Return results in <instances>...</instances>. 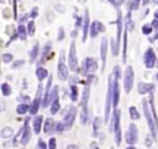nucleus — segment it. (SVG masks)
Returning <instances> with one entry per match:
<instances>
[{"instance_id":"6ab92c4d","label":"nucleus","mask_w":158,"mask_h":149,"mask_svg":"<svg viewBox=\"0 0 158 149\" xmlns=\"http://www.w3.org/2000/svg\"><path fill=\"white\" fill-rule=\"evenodd\" d=\"M100 55H101V62H103V69L105 68V62H106V53H108V40L103 38L101 40V47H100Z\"/></svg>"},{"instance_id":"7c9ffc66","label":"nucleus","mask_w":158,"mask_h":149,"mask_svg":"<svg viewBox=\"0 0 158 149\" xmlns=\"http://www.w3.org/2000/svg\"><path fill=\"white\" fill-rule=\"evenodd\" d=\"M37 55H38V45L36 43V45L33 46V48L31 49V52H30V58H31V62H33V61L36 59Z\"/></svg>"},{"instance_id":"c756f323","label":"nucleus","mask_w":158,"mask_h":149,"mask_svg":"<svg viewBox=\"0 0 158 149\" xmlns=\"http://www.w3.org/2000/svg\"><path fill=\"white\" fill-rule=\"evenodd\" d=\"M2 91H3V95L4 96H9L11 94V86L8 83H3L2 84Z\"/></svg>"},{"instance_id":"aec40b11","label":"nucleus","mask_w":158,"mask_h":149,"mask_svg":"<svg viewBox=\"0 0 158 149\" xmlns=\"http://www.w3.org/2000/svg\"><path fill=\"white\" fill-rule=\"evenodd\" d=\"M42 121H43V117H42L41 115L37 116V117H35V120H33V132H35L36 134H38L40 131H41Z\"/></svg>"},{"instance_id":"8fccbe9b","label":"nucleus","mask_w":158,"mask_h":149,"mask_svg":"<svg viewBox=\"0 0 158 149\" xmlns=\"http://www.w3.org/2000/svg\"><path fill=\"white\" fill-rule=\"evenodd\" d=\"M154 17H156V18H157V20H158V10H157V11H156V12H154Z\"/></svg>"},{"instance_id":"412c9836","label":"nucleus","mask_w":158,"mask_h":149,"mask_svg":"<svg viewBox=\"0 0 158 149\" xmlns=\"http://www.w3.org/2000/svg\"><path fill=\"white\" fill-rule=\"evenodd\" d=\"M53 131H56V129H54V121L48 117V118L45 121V133H46V134H50V133H52Z\"/></svg>"},{"instance_id":"5fc2aeb1","label":"nucleus","mask_w":158,"mask_h":149,"mask_svg":"<svg viewBox=\"0 0 158 149\" xmlns=\"http://www.w3.org/2000/svg\"><path fill=\"white\" fill-rule=\"evenodd\" d=\"M94 149H99V148H94Z\"/></svg>"},{"instance_id":"b1692460","label":"nucleus","mask_w":158,"mask_h":149,"mask_svg":"<svg viewBox=\"0 0 158 149\" xmlns=\"http://www.w3.org/2000/svg\"><path fill=\"white\" fill-rule=\"evenodd\" d=\"M17 35H19V37H20V40H22V41L26 40L27 32H26V28H25L24 25H19V27H17Z\"/></svg>"},{"instance_id":"473e14b6","label":"nucleus","mask_w":158,"mask_h":149,"mask_svg":"<svg viewBox=\"0 0 158 149\" xmlns=\"http://www.w3.org/2000/svg\"><path fill=\"white\" fill-rule=\"evenodd\" d=\"M35 31H36V26H35V22L33 21H30L27 24V33L30 36H33L35 35Z\"/></svg>"},{"instance_id":"3c124183","label":"nucleus","mask_w":158,"mask_h":149,"mask_svg":"<svg viewBox=\"0 0 158 149\" xmlns=\"http://www.w3.org/2000/svg\"><path fill=\"white\" fill-rule=\"evenodd\" d=\"M126 149H136V148H135V147H132V145H131V147H127V148H126Z\"/></svg>"},{"instance_id":"a19ab883","label":"nucleus","mask_w":158,"mask_h":149,"mask_svg":"<svg viewBox=\"0 0 158 149\" xmlns=\"http://www.w3.org/2000/svg\"><path fill=\"white\" fill-rule=\"evenodd\" d=\"M140 6V0H132V5H131V10H137Z\"/></svg>"},{"instance_id":"603ef678","label":"nucleus","mask_w":158,"mask_h":149,"mask_svg":"<svg viewBox=\"0 0 158 149\" xmlns=\"http://www.w3.org/2000/svg\"><path fill=\"white\" fill-rule=\"evenodd\" d=\"M153 3H154V4H158V0H153Z\"/></svg>"},{"instance_id":"a878e982","label":"nucleus","mask_w":158,"mask_h":149,"mask_svg":"<svg viewBox=\"0 0 158 149\" xmlns=\"http://www.w3.org/2000/svg\"><path fill=\"white\" fill-rule=\"evenodd\" d=\"M51 47H52L51 42L46 43V46H45V47H43V49H42V54H41V59H40V63H43V62H45V58H46V55H47V53L50 52ZM40 63H38V64H40Z\"/></svg>"},{"instance_id":"f704fd0d","label":"nucleus","mask_w":158,"mask_h":149,"mask_svg":"<svg viewBox=\"0 0 158 149\" xmlns=\"http://www.w3.org/2000/svg\"><path fill=\"white\" fill-rule=\"evenodd\" d=\"M12 59H14L12 54H10V53H4L3 54V62L4 63H10V62H12Z\"/></svg>"},{"instance_id":"f3484780","label":"nucleus","mask_w":158,"mask_h":149,"mask_svg":"<svg viewBox=\"0 0 158 149\" xmlns=\"http://www.w3.org/2000/svg\"><path fill=\"white\" fill-rule=\"evenodd\" d=\"M89 22H90L89 11H88V9H87V10H85V16H84V21H83V42L87 41L88 32H89Z\"/></svg>"},{"instance_id":"2eb2a0df","label":"nucleus","mask_w":158,"mask_h":149,"mask_svg":"<svg viewBox=\"0 0 158 149\" xmlns=\"http://www.w3.org/2000/svg\"><path fill=\"white\" fill-rule=\"evenodd\" d=\"M154 90V85L153 84H146V83H140L137 86V91H138V94H147V92H149V94H152Z\"/></svg>"},{"instance_id":"6e6552de","label":"nucleus","mask_w":158,"mask_h":149,"mask_svg":"<svg viewBox=\"0 0 158 149\" xmlns=\"http://www.w3.org/2000/svg\"><path fill=\"white\" fill-rule=\"evenodd\" d=\"M138 141V129L135 123H131L129 126V131L126 133V142L130 145H133Z\"/></svg>"},{"instance_id":"c85d7f7f","label":"nucleus","mask_w":158,"mask_h":149,"mask_svg":"<svg viewBox=\"0 0 158 149\" xmlns=\"http://www.w3.org/2000/svg\"><path fill=\"white\" fill-rule=\"evenodd\" d=\"M129 112H130V117H131V120H138V118H140V114H138V111H137L136 107L131 106L130 110H129Z\"/></svg>"},{"instance_id":"c9c22d12","label":"nucleus","mask_w":158,"mask_h":149,"mask_svg":"<svg viewBox=\"0 0 158 149\" xmlns=\"http://www.w3.org/2000/svg\"><path fill=\"white\" fill-rule=\"evenodd\" d=\"M64 128H66V126H64L63 122H58V123L56 124V132H57V133H62Z\"/></svg>"},{"instance_id":"393cba45","label":"nucleus","mask_w":158,"mask_h":149,"mask_svg":"<svg viewBox=\"0 0 158 149\" xmlns=\"http://www.w3.org/2000/svg\"><path fill=\"white\" fill-rule=\"evenodd\" d=\"M12 134H14V131H12L11 127H5V128H3V131L0 132L2 138H10Z\"/></svg>"},{"instance_id":"72a5a7b5","label":"nucleus","mask_w":158,"mask_h":149,"mask_svg":"<svg viewBox=\"0 0 158 149\" xmlns=\"http://www.w3.org/2000/svg\"><path fill=\"white\" fill-rule=\"evenodd\" d=\"M101 120L99 118V117H96L95 120H94V134H96L98 133V129L101 127V122H100Z\"/></svg>"},{"instance_id":"7ed1b4c3","label":"nucleus","mask_w":158,"mask_h":149,"mask_svg":"<svg viewBox=\"0 0 158 149\" xmlns=\"http://www.w3.org/2000/svg\"><path fill=\"white\" fill-rule=\"evenodd\" d=\"M120 116H121V112L120 110H115L114 112V133H115V141H116V144L120 145L121 143V126H120Z\"/></svg>"},{"instance_id":"1a4fd4ad","label":"nucleus","mask_w":158,"mask_h":149,"mask_svg":"<svg viewBox=\"0 0 158 149\" xmlns=\"http://www.w3.org/2000/svg\"><path fill=\"white\" fill-rule=\"evenodd\" d=\"M68 62H69V69L77 70L78 69V58H77V51H75V42L70 43L69 54H68Z\"/></svg>"},{"instance_id":"4468645a","label":"nucleus","mask_w":158,"mask_h":149,"mask_svg":"<svg viewBox=\"0 0 158 149\" xmlns=\"http://www.w3.org/2000/svg\"><path fill=\"white\" fill-rule=\"evenodd\" d=\"M51 86H52V75L50 74V79H48V83H47V86H46V90H45V100H43V102H42V106H43V107H47V106L51 104V101H50L51 92H52Z\"/></svg>"},{"instance_id":"a211bd4d","label":"nucleus","mask_w":158,"mask_h":149,"mask_svg":"<svg viewBox=\"0 0 158 149\" xmlns=\"http://www.w3.org/2000/svg\"><path fill=\"white\" fill-rule=\"evenodd\" d=\"M89 96H90V80L87 81L84 91H83V96H82V106L83 107H88V101H89Z\"/></svg>"},{"instance_id":"e433bc0d","label":"nucleus","mask_w":158,"mask_h":149,"mask_svg":"<svg viewBox=\"0 0 158 149\" xmlns=\"http://www.w3.org/2000/svg\"><path fill=\"white\" fill-rule=\"evenodd\" d=\"M48 149H57V142H56V138H50V142H48Z\"/></svg>"},{"instance_id":"9d476101","label":"nucleus","mask_w":158,"mask_h":149,"mask_svg":"<svg viewBox=\"0 0 158 149\" xmlns=\"http://www.w3.org/2000/svg\"><path fill=\"white\" fill-rule=\"evenodd\" d=\"M75 117H77V107L72 106V107H69L68 112L66 114L64 120H63V123H64V126H66V129L72 128V126H73V123H74V121H75Z\"/></svg>"},{"instance_id":"9b49d317","label":"nucleus","mask_w":158,"mask_h":149,"mask_svg":"<svg viewBox=\"0 0 158 149\" xmlns=\"http://www.w3.org/2000/svg\"><path fill=\"white\" fill-rule=\"evenodd\" d=\"M96 69H98V62H96L95 58L89 57V58L84 59V62H83V70H84V73L93 74L94 71H96Z\"/></svg>"},{"instance_id":"bb28decb","label":"nucleus","mask_w":158,"mask_h":149,"mask_svg":"<svg viewBox=\"0 0 158 149\" xmlns=\"http://www.w3.org/2000/svg\"><path fill=\"white\" fill-rule=\"evenodd\" d=\"M58 111H59V99L57 98V99L53 100L52 104H51V114H52V115H56Z\"/></svg>"},{"instance_id":"f8f14e48","label":"nucleus","mask_w":158,"mask_h":149,"mask_svg":"<svg viewBox=\"0 0 158 149\" xmlns=\"http://www.w3.org/2000/svg\"><path fill=\"white\" fill-rule=\"evenodd\" d=\"M156 62H157V58H156V54L153 52L152 48H148L145 53V65L149 69H152L154 65H156Z\"/></svg>"},{"instance_id":"5701e85b","label":"nucleus","mask_w":158,"mask_h":149,"mask_svg":"<svg viewBox=\"0 0 158 149\" xmlns=\"http://www.w3.org/2000/svg\"><path fill=\"white\" fill-rule=\"evenodd\" d=\"M89 121V111L88 107H83L82 112H81V123L82 124H87Z\"/></svg>"},{"instance_id":"49530a36","label":"nucleus","mask_w":158,"mask_h":149,"mask_svg":"<svg viewBox=\"0 0 158 149\" xmlns=\"http://www.w3.org/2000/svg\"><path fill=\"white\" fill-rule=\"evenodd\" d=\"M67 149H79V148H78L75 144H69V145L67 147Z\"/></svg>"},{"instance_id":"37998d69","label":"nucleus","mask_w":158,"mask_h":149,"mask_svg":"<svg viewBox=\"0 0 158 149\" xmlns=\"http://www.w3.org/2000/svg\"><path fill=\"white\" fill-rule=\"evenodd\" d=\"M146 145H147V147H151V145H152V138L148 137V136L146 137Z\"/></svg>"},{"instance_id":"f257e3e1","label":"nucleus","mask_w":158,"mask_h":149,"mask_svg":"<svg viewBox=\"0 0 158 149\" xmlns=\"http://www.w3.org/2000/svg\"><path fill=\"white\" fill-rule=\"evenodd\" d=\"M111 104H114V74L109 77V83H108V95H106V104H105V123H109V114Z\"/></svg>"},{"instance_id":"423d86ee","label":"nucleus","mask_w":158,"mask_h":149,"mask_svg":"<svg viewBox=\"0 0 158 149\" xmlns=\"http://www.w3.org/2000/svg\"><path fill=\"white\" fill-rule=\"evenodd\" d=\"M57 70H58V78L61 80H66L68 78V67L66 65V62H64V51H61Z\"/></svg>"},{"instance_id":"f03ea898","label":"nucleus","mask_w":158,"mask_h":149,"mask_svg":"<svg viewBox=\"0 0 158 149\" xmlns=\"http://www.w3.org/2000/svg\"><path fill=\"white\" fill-rule=\"evenodd\" d=\"M142 106H143V112H145V116H146V120H147V123H148V128L153 136V138H157V124H156V121H153L152 118V110L148 107V100H143L142 102Z\"/></svg>"},{"instance_id":"ea45409f","label":"nucleus","mask_w":158,"mask_h":149,"mask_svg":"<svg viewBox=\"0 0 158 149\" xmlns=\"http://www.w3.org/2000/svg\"><path fill=\"white\" fill-rule=\"evenodd\" d=\"M37 149H47V145L43 142V139H38V142H37Z\"/></svg>"},{"instance_id":"864d4df0","label":"nucleus","mask_w":158,"mask_h":149,"mask_svg":"<svg viewBox=\"0 0 158 149\" xmlns=\"http://www.w3.org/2000/svg\"><path fill=\"white\" fill-rule=\"evenodd\" d=\"M156 79H157V80H158V73H157V75H156Z\"/></svg>"},{"instance_id":"79ce46f5","label":"nucleus","mask_w":158,"mask_h":149,"mask_svg":"<svg viewBox=\"0 0 158 149\" xmlns=\"http://www.w3.org/2000/svg\"><path fill=\"white\" fill-rule=\"evenodd\" d=\"M24 64H25V61L21 59V61H16V63H14L12 67H14V68H17V67H21V65H24Z\"/></svg>"},{"instance_id":"4c0bfd02","label":"nucleus","mask_w":158,"mask_h":149,"mask_svg":"<svg viewBox=\"0 0 158 149\" xmlns=\"http://www.w3.org/2000/svg\"><path fill=\"white\" fill-rule=\"evenodd\" d=\"M142 32H143L145 35H149V33L152 32V25H143Z\"/></svg>"},{"instance_id":"20e7f679","label":"nucleus","mask_w":158,"mask_h":149,"mask_svg":"<svg viewBox=\"0 0 158 149\" xmlns=\"http://www.w3.org/2000/svg\"><path fill=\"white\" fill-rule=\"evenodd\" d=\"M121 32H122V15L118 11L117 14V35H116V40L112 41V54L116 55L117 54V49L120 46V38H121Z\"/></svg>"},{"instance_id":"c03bdc74","label":"nucleus","mask_w":158,"mask_h":149,"mask_svg":"<svg viewBox=\"0 0 158 149\" xmlns=\"http://www.w3.org/2000/svg\"><path fill=\"white\" fill-rule=\"evenodd\" d=\"M152 27H154V28L158 31V20H157V18L152 21Z\"/></svg>"},{"instance_id":"dca6fc26","label":"nucleus","mask_w":158,"mask_h":149,"mask_svg":"<svg viewBox=\"0 0 158 149\" xmlns=\"http://www.w3.org/2000/svg\"><path fill=\"white\" fill-rule=\"evenodd\" d=\"M104 31V27L101 25V22H99V21H94L91 25H90V36L93 37H96L99 35V32H101Z\"/></svg>"},{"instance_id":"de8ad7c7","label":"nucleus","mask_w":158,"mask_h":149,"mask_svg":"<svg viewBox=\"0 0 158 149\" xmlns=\"http://www.w3.org/2000/svg\"><path fill=\"white\" fill-rule=\"evenodd\" d=\"M81 25H82V20H81V18H77V27L81 26Z\"/></svg>"},{"instance_id":"cd10ccee","label":"nucleus","mask_w":158,"mask_h":149,"mask_svg":"<svg viewBox=\"0 0 158 149\" xmlns=\"http://www.w3.org/2000/svg\"><path fill=\"white\" fill-rule=\"evenodd\" d=\"M27 111H30V107H29V105H26V104H21V105H19L17 107H16V112L19 114V115H24V114H26Z\"/></svg>"},{"instance_id":"a18cd8bd","label":"nucleus","mask_w":158,"mask_h":149,"mask_svg":"<svg viewBox=\"0 0 158 149\" xmlns=\"http://www.w3.org/2000/svg\"><path fill=\"white\" fill-rule=\"evenodd\" d=\"M37 16V8H33L31 11V17H36Z\"/></svg>"},{"instance_id":"09e8293b","label":"nucleus","mask_w":158,"mask_h":149,"mask_svg":"<svg viewBox=\"0 0 158 149\" xmlns=\"http://www.w3.org/2000/svg\"><path fill=\"white\" fill-rule=\"evenodd\" d=\"M148 2H149V0H142V4H143V5H147Z\"/></svg>"},{"instance_id":"58836bf2","label":"nucleus","mask_w":158,"mask_h":149,"mask_svg":"<svg viewBox=\"0 0 158 149\" xmlns=\"http://www.w3.org/2000/svg\"><path fill=\"white\" fill-rule=\"evenodd\" d=\"M63 38H64V30H63V27H59L58 36H57V40H58V41H62Z\"/></svg>"},{"instance_id":"2f4dec72","label":"nucleus","mask_w":158,"mask_h":149,"mask_svg":"<svg viewBox=\"0 0 158 149\" xmlns=\"http://www.w3.org/2000/svg\"><path fill=\"white\" fill-rule=\"evenodd\" d=\"M70 99H72V101H77V99H78V88L77 86H74V85H72L70 86Z\"/></svg>"},{"instance_id":"ddd939ff","label":"nucleus","mask_w":158,"mask_h":149,"mask_svg":"<svg viewBox=\"0 0 158 149\" xmlns=\"http://www.w3.org/2000/svg\"><path fill=\"white\" fill-rule=\"evenodd\" d=\"M29 122H30V117H27L25 120V124H24V133H22V137L20 139V143L22 145H26L30 139H31V129H30V126H29Z\"/></svg>"},{"instance_id":"39448f33","label":"nucleus","mask_w":158,"mask_h":149,"mask_svg":"<svg viewBox=\"0 0 158 149\" xmlns=\"http://www.w3.org/2000/svg\"><path fill=\"white\" fill-rule=\"evenodd\" d=\"M133 77H135L133 68L131 65H127L125 69V75H124V88L127 94L131 91V89L133 86Z\"/></svg>"},{"instance_id":"0eeeda50","label":"nucleus","mask_w":158,"mask_h":149,"mask_svg":"<svg viewBox=\"0 0 158 149\" xmlns=\"http://www.w3.org/2000/svg\"><path fill=\"white\" fill-rule=\"evenodd\" d=\"M42 91H43V88H42V84L40 81L38 84V88H37V94H36V98L35 100L32 101L31 106H30V114L31 115H36L37 111L40 108V105H41V95H42Z\"/></svg>"},{"instance_id":"4be33fe9","label":"nucleus","mask_w":158,"mask_h":149,"mask_svg":"<svg viewBox=\"0 0 158 149\" xmlns=\"http://www.w3.org/2000/svg\"><path fill=\"white\" fill-rule=\"evenodd\" d=\"M36 77H37V79L40 80V81H42L45 78H47L48 77V71L45 69V68H37V70H36Z\"/></svg>"}]
</instances>
